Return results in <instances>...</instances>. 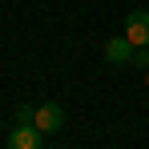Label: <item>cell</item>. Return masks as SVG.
<instances>
[{"instance_id": "obj_7", "label": "cell", "mask_w": 149, "mask_h": 149, "mask_svg": "<svg viewBox=\"0 0 149 149\" xmlns=\"http://www.w3.org/2000/svg\"><path fill=\"white\" fill-rule=\"evenodd\" d=\"M145 85H149V69H145Z\"/></svg>"}, {"instance_id": "obj_1", "label": "cell", "mask_w": 149, "mask_h": 149, "mask_svg": "<svg viewBox=\"0 0 149 149\" xmlns=\"http://www.w3.org/2000/svg\"><path fill=\"white\" fill-rule=\"evenodd\" d=\"M32 125H36L40 133H56V129L65 125V109H61L56 101H45V105L32 109Z\"/></svg>"}, {"instance_id": "obj_2", "label": "cell", "mask_w": 149, "mask_h": 149, "mask_svg": "<svg viewBox=\"0 0 149 149\" xmlns=\"http://www.w3.org/2000/svg\"><path fill=\"white\" fill-rule=\"evenodd\" d=\"M125 36H129L137 49H149V12L145 8H137V12L125 16Z\"/></svg>"}, {"instance_id": "obj_4", "label": "cell", "mask_w": 149, "mask_h": 149, "mask_svg": "<svg viewBox=\"0 0 149 149\" xmlns=\"http://www.w3.org/2000/svg\"><path fill=\"white\" fill-rule=\"evenodd\" d=\"M133 52H137V45H133L129 36H113V40L105 45V61H109V65H133Z\"/></svg>"}, {"instance_id": "obj_5", "label": "cell", "mask_w": 149, "mask_h": 149, "mask_svg": "<svg viewBox=\"0 0 149 149\" xmlns=\"http://www.w3.org/2000/svg\"><path fill=\"white\" fill-rule=\"evenodd\" d=\"M32 109H36V105H20V109H16V125H32Z\"/></svg>"}, {"instance_id": "obj_3", "label": "cell", "mask_w": 149, "mask_h": 149, "mask_svg": "<svg viewBox=\"0 0 149 149\" xmlns=\"http://www.w3.org/2000/svg\"><path fill=\"white\" fill-rule=\"evenodd\" d=\"M45 145V133L36 125H12L8 133V149H40Z\"/></svg>"}, {"instance_id": "obj_6", "label": "cell", "mask_w": 149, "mask_h": 149, "mask_svg": "<svg viewBox=\"0 0 149 149\" xmlns=\"http://www.w3.org/2000/svg\"><path fill=\"white\" fill-rule=\"evenodd\" d=\"M133 65H137V69H149V49H137V52H133Z\"/></svg>"}]
</instances>
